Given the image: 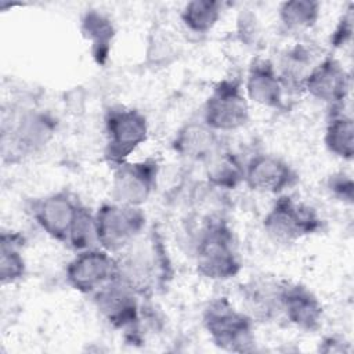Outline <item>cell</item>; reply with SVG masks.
Listing matches in <instances>:
<instances>
[{
	"instance_id": "obj_1",
	"label": "cell",
	"mask_w": 354,
	"mask_h": 354,
	"mask_svg": "<svg viewBox=\"0 0 354 354\" xmlns=\"http://www.w3.org/2000/svg\"><path fill=\"white\" fill-rule=\"evenodd\" d=\"M118 277L140 297L162 290L171 278L167 250L155 231L142 232L133 243L116 254Z\"/></svg>"
},
{
	"instance_id": "obj_2",
	"label": "cell",
	"mask_w": 354,
	"mask_h": 354,
	"mask_svg": "<svg viewBox=\"0 0 354 354\" xmlns=\"http://www.w3.org/2000/svg\"><path fill=\"white\" fill-rule=\"evenodd\" d=\"M196 271L212 281L236 277L242 261L231 228L221 218H210L199 231L195 246Z\"/></svg>"
},
{
	"instance_id": "obj_3",
	"label": "cell",
	"mask_w": 354,
	"mask_h": 354,
	"mask_svg": "<svg viewBox=\"0 0 354 354\" xmlns=\"http://www.w3.org/2000/svg\"><path fill=\"white\" fill-rule=\"evenodd\" d=\"M203 326L221 350L248 353L254 350V321L232 306L227 297L213 299L203 310Z\"/></svg>"
},
{
	"instance_id": "obj_4",
	"label": "cell",
	"mask_w": 354,
	"mask_h": 354,
	"mask_svg": "<svg viewBox=\"0 0 354 354\" xmlns=\"http://www.w3.org/2000/svg\"><path fill=\"white\" fill-rule=\"evenodd\" d=\"M322 218L317 210L288 195H281L263 218L266 234L277 243L290 245L318 232Z\"/></svg>"
},
{
	"instance_id": "obj_5",
	"label": "cell",
	"mask_w": 354,
	"mask_h": 354,
	"mask_svg": "<svg viewBox=\"0 0 354 354\" xmlns=\"http://www.w3.org/2000/svg\"><path fill=\"white\" fill-rule=\"evenodd\" d=\"M98 246L119 254L145 231V214L141 207L118 202L102 203L94 213Z\"/></svg>"
},
{
	"instance_id": "obj_6",
	"label": "cell",
	"mask_w": 354,
	"mask_h": 354,
	"mask_svg": "<svg viewBox=\"0 0 354 354\" xmlns=\"http://www.w3.org/2000/svg\"><path fill=\"white\" fill-rule=\"evenodd\" d=\"M249 100L236 79L220 80L203 104L202 122L216 133L243 127L249 120Z\"/></svg>"
},
{
	"instance_id": "obj_7",
	"label": "cell",
	"mask_w": 354,
	"mask_h": 354,
	"mask_svg": "<svg viewBox=\"0 0 354 354\" xmlns=\"http://www.w3.org/2000/svg\"><path fill=\"white\" fill-rule=\"evenodd\" d=\"M105 158L118 166L145 142L148 137V122L142 112L134 108L115 106L105 116Z\"/></svg>"
},
{
	"instance_id": "obj_8",
	"label": "cell",
	"mask_w": 354,
	"mask_h": 354,
	"mask_svg": "<svg viewBox=\"0 0 354 354\" xmlns=\"http://www.w3.org/2000/svg\"><path fill=\"white\" fill-rule=\"evenodd\" d=\"M65 278L72 289L93 296L118 278L116 256L101 248L79 252L68 263Z\"/></svg>"
},
{
	"instance_id": "obj_9",
	"label": "cell",
	"mask_w": 354,
	"mask_h": 354,
	"mask_svg": "<svg viewBox=\"0 0 354 354\" xmlns=\"http://www.w3.org/2000/svg\"><path fill=\"white\" fill-rule=\"evenodd\" d=\"M158 171V162L153 159L126 160L115 166L111 183L112 201L141 207L156 187Z\"/></svg>"
},
{
	"instance_id": "obj_10",
	"label": "cell",
	"mask_w": 354,
	"mask_h": 354,
	"mask_svg": "<svg viewBox=\"0 0 354 354\" xmlns=\"http://www.w3.org/2000/svg\"><path fill=\"white\" fill-rule=\"evenodd\" d=\"M140 296L119 277L93 295L101 317L115 329L131 332L140 321Z\"/></svg>"
},
{
	"instance_id": "obj_11",
	"label": "cell",
	"mask_w": 354,
	"mask_h": 354,
	"mask_svg": "<svg viewBox=\"0 0 354 354\" xmlns=\"http://www.w3.org/2000/svg\"><path fill=\"white\" fill-rule=\"evenodd\" d=\"M297 181L296 170L285 159L272 153H257L245 165L243 183L256 192L282 194Z\"/></svg>"
},
{
	"instance_id": "obj_12",
	"label": "cell",
	"mask_w": 354,
	"mask_h": 354,
	"mask_svg": "<svg viewBox=\"0 0 354 354\" xmlns=\"http://www.w3.org/2000/svg\"><path fill=\"white\" fill-rule=\"evenodd\" d=\"M350 75L332 55L318 61L307 75L303 90L330 108L343 106L350 93Z\"/></svg>"
},
{
	"instance_id": "obj_13",
	"label": "cell",
	"mask_w": 354,
	"mask_h": 354,
	"mask_svg": "<svg viewBox=\"0 0 354 354\" xmlns=\"http://www.w3.org/2000/svg\"><path fill=\"white\" fill-rule=\"evenodd\" d=\"M55 133V120L44 112L29 111L10 130V138H3V152L10 155H30L41 149Z\"/></svg>"
},
{
	"instance_id": "obj_14",
	"label": "cell",
	"mask_w": 354,
	"mask_h": 354,
	"mask_svg": "<svg viewBox=\"0 0 354 354\" xmlns=\"http://www.w3.org/2000/svg\"><path fill=\"white\" fill-rule=\"evenodd\" d=\"M79 209V202L71 194L59 191L39 199L33 206V217L48 236L66 243Z\"/></svg>"
},
{
	"instance_id": "obj_15",
	"label": "cell",
	"mask_w": 354,
	"mask_h": 354,
	"mask_svg": "<svg viewBox=\"0 0 354 354\" xmlns=\"http://www.w3.org/2000/svg\"><path fill=\"white\" fill-rule=\"evenodd\" d=\"M281 313L296 328L304 332H315L324 319V307L319 299L304 285L282 282Z\"/></svg>"
},
{
	"instance_id": "obj_16",
	"label": "cell",
	"mask_w": 354,
	"mask_h": 354,
	"mask_svg": "<svg viewBox=\"0 0 354 354\" xmlns=\"http://www.w3.org/2000/svg\"><path fill=\"white\" fill-rule=\"evenodd\" d=\"M245 94L248 100L271 109L283 108V84L274 64L268 59L254 61L246 75Z\"/></svg>"
},
{
	"instance_id": "obj_17",
	"label": "cell",
	"mask_w": 354,
	"mask_h": 354,
	"mask_svg": "<svg viewBox=\"0 0 354 354\" xmlns=\"http://www.w3.org/2000/svg\"><path fill=\"white\" fill-rule=\"evenodd\" d=\"M281 285L270 278H256L242 285L243 311L253 321L272 319L281 313Z\"/></svg>"
},
{
	"instance_id": "obj_18",
	"label": "cell",
	"mask_w": 354,
	"mask_h": 354,
	"mask_svg": "<svg viewBox=\"0 0 354 354\" xmlns=\"http://www.w3.org/2000/svg\"><path fill=\"white\" fill-rule=\"evenodd\" d=\"M173 149L183 158L207 163L220 151L218 133L203 122H189L176 133Z\"/></svg>"
},
{
	"instance_id": "obj_19",
	"label": "cell",
	"mask_w": 354,
	"mask_h": 354,
	"mask_svg": "<svg viewBox=\"0 0 354 354\" xmlns=\"http://www.w3.org/2000/svg\"><path fill=\"white\" fill-rule=\"evenodd\" d=\"M80 30L83 37L90 41L95 62L104 65L109 57L115 37V26L111 18L100 10H87L80 19Z\"/></svg>"
},
{
	"instance_id": "obj_20",
	"label": "cell",
	"mask_w": 354,
	"mask_h": 354,
	"mask_svg": "<svg viewBox=\"0 0 354 354\" xmlns=\"http://www.w3.org/2000/svg\"><path fill=\"white\" fill-rule=\"evenodd\" d=\"M324 142L326 149L344 160H351L354 155V124L351 116L343 112V106L330 108L326 122Z\"/></svg>"
},
{
	"instance_id": "obj_21",
	"label": "cell",
	"mask_w": 354,
	"mask_h": 354,
	"mask_svg": "<svg viewBox=\"0 0 354 354\" xmlns=\"http://www.w3.org/2000/svg\"><path fill=\"white\" fill-rule=\"evenodd\" d=\"M24 238L18 232L3 231L0 236V281L3 285L15 283L24 278L26 263L22 254Z\"/></svg>"
},
{
	"instance_id": "obj_22",
	"label": "cell",
	"mask_w": 354,
	"mask_h": 354,
	"mask_svg": "<svg viewBox=\"0 0 354 354\" xmlns=\"http://www.w3.org/2000/svg\"><path fill=\"white\" fill-rule=\"evenodd\" d=\"M321 4L314 0H289L279 4L278 19L285 30L301 33L315 26Z\"/></svg>"
},
{
	"instance_id": "obj_23",
	"label": "cell",
	"mask_w": 354,
	"mask_h": 354,
	"mask_svg": "<svg viewBox=\"0 0 354 354\" xmlns=\"http://www.w3.org/2000/svg\"><path fill=\"white\" fill-rule=\"evenodd\" d=\"M221 11L223 3L217 0H192L181 8L180 19L189 32L205 35L216 26Z\"/></svg>"
},
{
	"instance_id": "obj_24",
	"label": "cell",
	"mask_w": 354,
	"mask_h": 354,
	"mask_svg": "<svg viewBox=\"0 0 354 354\" xmlns=\"http://www.w3.org/2000/svg\"><path fill=\"white\" fill-rule=\"evenodd\" d=\"M245 166L231 152L218 151L207 162L206 176L209 183L221 189H235L243 183Z\"/></svg>"
},
{
	"instance_id": "obj_25",
	"label": "cell",
	"mask_w": 354,
	"mask_h": 354,
	"mask_svg": "<svg viewBox=\"0 0 354 354\" xmlns=\"http://www.w3.org/2000/svg\"><path fill=\"white\" fill-rule=\"evenodd\" d=\"M314 65L311 51L307 47L297 44L290 48L283 57L281 72H278L283 87L303 90L304 80Z\"/></svg>"
},
{
	"instance_id": "obj_26",
	"label": "cell",
	"mask_w": 354,
	"mask_h": 354,
	"mask_svg": "<svg viewBox=\"0 0 354 354\" xmlns=\"http://www.w3.org/2000/svg\"><path fill=\"white\" fill-rule=\"evenodd\" d=\"M66 243L76 253L88 250V249H94V248H100L94 213H91L82 205H80L76 218L71 227Z\"/></svg>"
},
{
	"instance_id": "obj_27",
	"label": "cell",
	"mask_w": 354,
	"mask_h": 354,
	"mask_svg": "<svg viewBox=\"0 0 354 354\" xmlns=\"http://www.w3.org/2000/svg\"><path fill=\"white\" fill-rule=\"evenodd\" d=\"M328 188L333 196L346 203H353L354 199V183L351 176L340 171L332 174L328 181Z\"/></svg>"
},
{
	"instance_id": "obj_28",
	"label": "cell",
	"mask_w": 354,
	"mask_h": 354,
	"mask_svg": "<svg viewBox=\"0 0 354 354\" xmlns=\"http://www.w3.org/2000/svg\"><path fill=\"white\" fill-rule=\"evenodd\" d=\"M351 22H353V17H351V8L347 10V14L342 17V19L339 21L335 32H333V36H332V43L335 46H343L346 41L350 40L351 37V32H353V28H351Z\"/></svg>"
}]
</instances>
